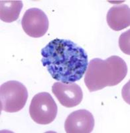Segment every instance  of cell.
Returning <instances> with one entry per match:
<instances>
[{"instance_id": "1", "label": "cell", "mask_w": 130, "mask_h": 133, "mask_svg": "<svg viewBox=\"0 0 130 133\" xmlns=\"http://www.w3.org/2000/svg\"><path fill=\"white\" fill-rule=\"evenodd\" d=\"M42 65L53 79L64 83L80 80L87 70L88 55L68 39H55L41 49Z\"/></svg>"}, {"instance_id": "2", "label": "cell", "mask_w": 130, "mask_h": 133, "mask_svg": "<svg viewBox=\"0 0 130 133\" xmlns=\"http://www.w3.org/2000/svg\"><path fill=\"white\" fill-rule=\"evenodd\" d=\"M127 71L126 63L120 57L113 55L105 60L95 58L88 63L84 77L85 85L90 92L115 86L124 80Z\"/></svg>"}, {"instance_id": "3", "label": "cell", "mask_w": 130, "mask_h": 133, "mask_svg": "<svg viewBox=\"0 0 130 133\" xmlns=\"http://www.w3.org/2000/svg\"><path fill=\"white\" fill-rule=\"evenodd\" d=\"M1 110L17 112L24 108L28 98V91L24 85L17 81H9L0 87Z\"/></svg>"}, {"instance_id": "4", "label": "cell", "mask_w": 130, "mask_h": 133, "mask_svg": "<svg viewBox=\"0 0 130 133\" xmlns=\"http://www.w3.org/2000/svg\"><path fill=\"white\" fill-rule=\"evenodd\" d=\"M57 112V105L48 92H39L32 98L29 115L35 123L42 125L50 124L56 118Z\"/></svg>"}, {"instance_id": "5", "label": "cell", "mask_w": 130, "mask_h": 133, "mask_svg": "<svg viewBox=\"0 0 130 133\" xmlns=\"http://www.w3.org/2000/svg\"><path fill=\"white\" fill-rule=\"evenodd\" d=\"M21 25L27 35L33 38L44 36L49 26L45 13L39 8H33L25 12L21 20Z\"/></svg>"}, {"instance_id": "6", "label": "cell", "mask_w": 130, "mask_h": 133, "mask_svg": "<svg viewBox=\"0 0 130 133\" xmlns=\"http://www.w3.org/2000/svg\"><path fill=\"white\" fill-rule=\"evenodd\" d=\"M52 92L59 103L67 108L78 106L83 98L82 89L74 83H55L52 87Z\"/></svg>"}, {"instance_id": "7", "label": "cell", "mask_w": 130, "mask_h": 133, "mask_svg": "<svg viewBox=\"0 0 130 133\" xmlns=\"http://www.w3.org/2000/svg\"><path fill=\"white\" fill-rule=\"evenodd\" d=\"M94 116L86 109L74 111L67 116L64 123L67 133H90L94 130Z\"/></svg>"}, {"instance_id": "8", "label": "cell", "mask_w": 130, "mask_h": 133, "mask_svg": "<svg viewBox=\"0 0 130 133\" xmlns=\"http://www.w3.org/2000/svg\"><path fill=\"white\" fill-rule=\"evenodd\" d=\"M108 26L114 31H121L130 25V9L126 4L115 5L109 9L106 15Z\"/></svg>"}, {"instance_id": "9", "label": "cell", "mask_w": 130, "mask_h": 133, "mask_svg": "<svg viewBox=\"0 0 130 133\" xmlns=\"http://www.w3.org/2000/svg\"><path fill=\"white\" fill-rule=\"evenodd\" d=\"M23 3L19 0L0 1V19L6 23H12L19 17Z\"/></svg>"}, {"instance_id": "10", "label": "cell", "mask_w": 130, "mask_h": 133, "mask_svg": "<svg viewBox=\"0 0 130 133\" xmlns=\"http://www.w3.org/2000/svg\"><path fill=\"white\" fill-rule=\"evenodd\" d=\"M129 33L130 31L129 29L125 33H123L121 36L120 37V39H119V46H120V49L124 53L129 55H130Z\"/></svg>"}]
</instances>
